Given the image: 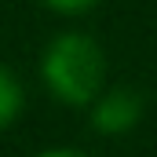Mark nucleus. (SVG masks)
I'll list each match as a JSON object with an SVG mask.
<instances>
[{
    "mask_svg": "<svg viewBox=\"0 0 157 157\" xmlns=\"http://www.w3.org/2000/svg\"><path fill=\"white\" fill-rule=\"evenodd\" d=\"M143 95L128 84H106L91 102V128L99 135H128L143 121Z\"/></svg>",
    "mask_w": 157,
    "mask_h": 157,
    "instance_id": "2",
    "label": "nucleus"
},
{
    "mask_svg": "<svg viewBox=\"0 0 157 157\" xmlns=\"http://www.w3.org/2000/svg\"><path fill=\"white\" fill-rule=\"evenodd\" d=\"M48 11H55V15H66V18H73V15H84V11H91L99 0H40Z\"/></svg>",
    "mask_w": 157,
    "mask_h": 157,
    "instance_id": "4",
    "label": "nucleus"
},
{
    "mask_svg": "<svg viewBox=\"0 0 157 157\" xmlns=\"http://www.w3.org/2000/svg\"><path fill=\"white\" fill-rule=\"evenodd\" d=\"M33 157H88L84 150H70V146H55V150H40Z\"/></svg>",
    "mask_w": 157,
    "mask_h": 157,
    "instance_id": "5",
    "label": "nucleus"
},
{
    "mask_svg": "<svg viewBox=\"0 0 157 157\" xmlns=\"http://www.w3.org/2000/svg\"><path fill=\"white\" fill-rule=\"evenodd\" d=\"M22 106H26V88H22V80L15 77L11 66L0 62V132L11 128L15 121L22 117Z\"/></svg>",
    "mask_w": 157,
    "mask_h": 157,
    "instance_id": "3",
    "label": "nucleus"
},
{
    "mask_svg": "<svg viewBox=\"0 0 157 157\" xmlns=\"http://www.w3.org/2000/svg\"><path fill=\"white\" fill-rule=\"evenodd\" d=\"M106 70L110 62L102 44L84 29H66L51 37L40 55V80L48 95L62 106H91L106 88Z\"/></svg>",
    "mask_w": 157,
    "mask_h": 157,
    "instance_id": "1",
    "label": "nucleus"
}]
</instances>
